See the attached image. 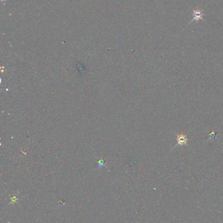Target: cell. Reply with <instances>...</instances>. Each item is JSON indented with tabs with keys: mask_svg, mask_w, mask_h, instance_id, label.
<instances>
[{
	"mask_svg": "<svg viewBox=\"0 0 223 223\" xmlns=\"http://www.w3.org/2000/svg\"><path fill=\"white\" fill-rule=\"evenodd\" d=\"M177 144L175 145L177 146L178 145H187V142H188V138L186 135H184L183 134H177Z\"/></svg>",
	"mask_w": 223,
	"mask_h": 223,
	"instance_id": "obj_1",
	"label": "cell"
},
{
	"mask_svg": "<svg viewBox=\"0 0 223 223\" xmlns=\"http://www.w3.org/2000/svg\"><path fill=\"white\" fill-rule=\"evenodd\" d=\"M193 13H194V16L193 20H196V21H198L200 18H202V16H203V15L202 12L200 11V10H194ZM193 20H192V21H193Z\"/></svg>",
	"mask_w": 223,
	"mask_h": 223,
	"instance_id": "obj_2",
	"label": "cell"
}]
</instances>
